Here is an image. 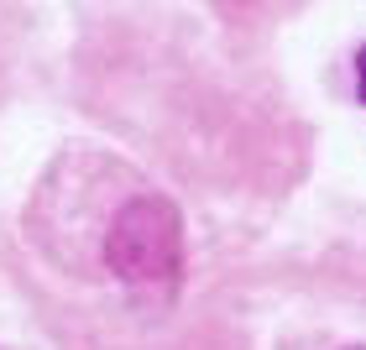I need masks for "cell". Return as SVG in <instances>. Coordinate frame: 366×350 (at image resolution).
I'll return each mask as SVG.
<instances>
[{
	"instance_id": "2",
	"label": "cell",
	"mask_w": 366,
	"mask_h": 350,
	"mask_svg": "<svg viewBox=\"0 0 366 350\" xmlns=\"http://www.w3.org/2000/svg\"><path fill=\"white\" fill-rule=\"evenodd\" d=\"M356 94H361V105H366V47L356 53Z\"/></svg>"
},
{
	"instance_id": "1",
	"label": "cell",
	"mask_w": 366,
	"mask_h": 350,
	"mask_svg": "<svg viewBox=\"0 0 366 350\" xmlns=\"http://www.w3.org/2000/svg\"><path fill=\"white\" fill-rule=\"evenodd\" d=\"M105 256H110V272L121 282H131V288H173V277L183 266V220H178V209L157 194H137L110 220Z\"/></svg>"
}]
</instances>
